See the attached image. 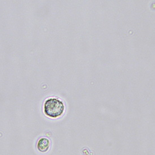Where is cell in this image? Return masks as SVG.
I'll return each instance as SVG.
<instances>
[{
	"label": "cell",
	"instance_id": "1",
	"mask_svg": "<svg viewBox=\"0 0 155 155\" xmlns=\"http://www.w3.org/2000/svg\"><path fill=\"white\" fill-rule=\"evenodd\" d=\"M64 109L65 107L63 102L57 98H50L44 104V113L47 116L52 118L61 116Z\"/></svg>",
	"mask_w": 155,
	"mask_h": 155
},
{
	"label": "cell",
	"instance_id": "2",
	"mask_svg": "<svg viewBox=\"0 0 155 155\" xmlns=\"http://www.w3.org/2000/svg\"><path fill=\"white\" fill-rule=\"evenodd\" d=\"M50 147V141L46 138L39 139L37 143V149L41 152H46Z\"/></svg>",
	"mask_w": 155,
	"mask_h": 155
}]
</instances>
